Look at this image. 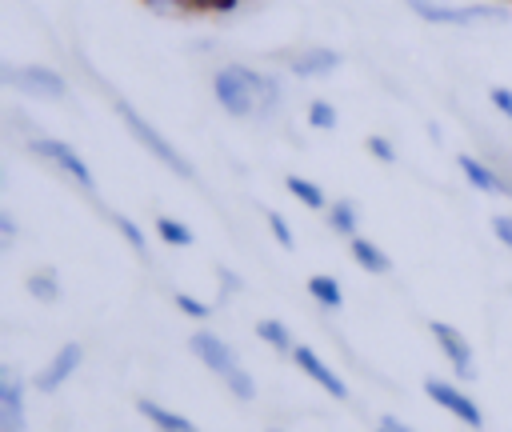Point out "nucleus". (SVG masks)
I'll list each match as a JSON object with an SVG mask.
<instances>
[{"label": "nucleus", "mask_w": 512, "mask_h": 432, "mask_svg": "<svg viewBox=\"0 0 512 432\" xmlns=\"http://www.w3.org/2000/svg\"><path fill=\"white\" fill-rule=\"evenodd\" d=\"M308 124L320 128V132H332L340 124V112L332 100H308Z\"/></svg>", "instance_id": "obj_23"}, {"label": "nucleus", "mask_w": 512, "mask_h": 432, "mask_svg": "<svg viewBox=\"0 0 512 432\" xmlns=\"http://www.w3.org/2000/svg\"><path fill=\"white\" fill-rule=\"evenodd\" d=\"M224 388L240 400V404H248V400H256V376L248 372V368H240V372H232L228 380H224Z\"/></svg>", "instance_id": "obj_24"}, {"label": "nucleus", "mask_w": 512, "mask_h": 432, "mask_svg": "<svg viewBox=\"0 0 512 432\" xmlns=\"http://www.w3.org/2000/svg\"><path fill=\"white\" fill-rule=\"evenodd\" d=\"M268 432H284V428H276V424H272V428H268Z\"/></svg>", "instance_id": "obj_33"}, {"label": "nucleus", "mask_w": 512, "mask_h": 432, "mask_svg": "<svg viewBox=\"0 0 512 432\" xmlns=\"http://www.w3.org/2000/svg\"><path fill=\"white\" fill-rule=\"evenodd\" d=\"M424 24L444 28H484V24H508L512 12L504 4H444V0H404Z\"/></svg>", "instance_id": "obj_3"}, {"label": "nucleus", "mask_w": 512, "mask_h": 432, "mask_svg": "<svg viewBox=\"0 0 512 432\" xmlns=\"http://www.w3.org/2000/svg\"><path fill=\"white\" fill-rule=\"evenodd\" d=\"M136 412L156 428V432H200L188 416H180V412H172V408H164V404H156V400H136Z\"/></svg>", "instance_id": "obj_15"}, {"label": "nucleus", "mask_w": 512, "mask_h": 432, "mask_svg": "<svg viewBox=\"0 0 512 432\" xmlns=\"http://www.w3.org/2000/svg\"><path fill=\"white\" fill-rule=\"evenodd\" d=\"M28 292H32V300H40V304H56V300H60V276H56L52 268H36V272L28 276Z\"/></svg>", "instance_id": "obj_21"}, {"label": "nucleus", "mask_w": 512, "mask_h": 432, "mask_svg": "<svg viewBox=\"0 0 512 432\" xmlns=\"http://www.w3.org/2000/svg\"><path fill=\"white\" fill-rule=\"evenodd\" d=\"M80 364H84V344L68 340V344H60V348L52 352V360L36 372L32 388H36V392H56V388H64V384L76 376V368H80Z\"/></svg>", "instance_id": "obj_10"}, {"label": "nucleus", "mask_w": 512, "mask_h": 432, "mask_svg": "<svg viewBox=\"0 0 512 432\" xmlns=\"http://www.w3.org/2000/svg\"><path fill=\"white\" fill-rule=\"evenodd\" d=\"M292 364H296V368H300V372H304L312 384H320V388H324L332 400H348V384H344V380H340V376H336V372H332V368L320 360V352H316V348H308V344H296V352H292Z\"/></svg>", "instance_id": "obj_13"}, {"label": "nucleus", "mask_w": 512, "mask_h": 432, "mask_svg": "<svg viewBox=\"0 0 512 432\" xmlns=\"http://www.w3.org/2000/svg\"><path fill=\"white\" fill-rule=\"evenodd\" d=\"M264 220H268V232H272V240H276L280 248H288V252H292V248H296V232L288 228V220H284L280 212H272V208L264 212Z\"/></svg>", "instance_id": "obj_25"}, {"label": "nucleus", "mask_w": 512, "mask_h": 432, "mask_svg": "<svg viewBox=\"0 0 512 432\" xmlns=\"http://www.w3.org/2000/svg\"><path fill=\"white\" fill-rule=\"evenodd\" d=\"M488 100H492V108H496L504 120H512V88L492 84V88H488Z\"/></svg>", "instance_id": "obj_28"}, {"label": "nucleus", "mask_w": 512, "mask_h": 432, "mask_svg": "<svg viewBox=\"0 0 512 432\" xmlns=\"http://www.w3.org/2000/svg\"><path fill=\"white\" fill-rule=\"evenodd\" d=\"M456 168H460V176H464L476 192L512 196V176H508V172H500L492 160H484V156H476V152H460V156H456Z\"/></svg>", "instance_id": "obj_11"}, {"label": "nucleus", "mask_w": 512, "mask_h": 432, "mask_svg": "<svg viewBox=\"0 0 512 432\" xmlns=\"http://www.w3.org/2000/svg\"><path fill=\"white\" fill-rule=\"evenodd\" d=\"M424 396H428L436 408H444L448 416H456L464 428H472V432L484 428V412H480V404H476L460 384L440 380V376H428V380H424Z\"/></svg>", "instance_id": "obj_6"}, {"label": "nucleus", "mask_w": 512, "mask_h": 432, "mask_svg": "<svg viewBox=\"0 0 512 432\" xmlns=\"http://www.w3.org/2000/svg\"><path fill=\"white\" fill-rule=\"evenodd\" d=\"M324 216H328V228H332L336 236H344V240L360 236V208H356L352 200H332Z\"/></svg>", "instance_id": "obj_17"}, {"label": "nucleus", "mask_w": 512, "mask_h": 432, "mask_svg": "<svg viewBox=\"0 0 512 432\" xmlns=\"http://www.w3.org/2000/svg\"><path fill=\"white\" fill-rule=\"evenodd\" d=\"M428 332H432L440 356L448 360V368H452L460 380H476V356H472V344L464 340V332L452 328V324H444V320H432Z\"/></svg>", "instance_id": "obj_8"}, {"label": "nucleus", "mask_w": 512, "mask_h": 432, "mask_svg": "<svg viewBox=\"0 0 512 432\" xmlns=\"http://www.w3.org/2000/svg\"><path fill=\"white\" fill-rule=\"evenodd\" d=\"M284 64H288V72L300 76V80H324V76H332V72L344 64V56H340L336 48H320V44H316V48L288 52Z\"/></svg>", "instance_id": "obj_12"}, {"label": "nucleus", "mask_w": 512, "mask_h": 432, "mask_svg": "<svg viewBox=\"0 0 512 432\" xmlns=\"http://www.w3.org/2000/svg\"><path fill=\"white\" fill-rule=\"evenodd\" d=\"M172 300H176V308H180L184 316H192V320H208V316H212V304H204V300H196V296H188V292H176Z\"/></svg>", "instance_id": "obj_27"}, {"label": "nucleus", "mask_w": 512, "mask_h": 432, "mask_svg": "<svg viewBox=\"0 0 512 432\" xmlns=\"http://www.w3.org/2000/svg\"><path fill=\"white\" fill-rule=\"evenodd\" d=\"M348 256H352V264L364 268L368 276H388V272H392L388 252H384L376 240H368V236H352V240H348Z\"/></svg>", "instance_id": "obj_14"}, {"label": "nucleus", "mask_w": 512, "mask_h": 432, "mask_svg": "<svg viewBox=\"0 0 512 432\" xmlns=\"http://www.w3.org/2000/svg\"><path fill=\"white\" fill-rule=\"evenodd\" d=\"M112 108H116V116H120V124L132 132V140L136 144H144V152L152 156V160H160L172 176H180V180H196V168H192V160L168 140V136H160V128L152 124V120H144L128 100H120V96H112Z\"/></svg>", "instance_id": "obj_2"}, {"label": "nucleus", "mask_w": 512, "mask_h": 432, "mask_svg": "<svg viewBox=\"0 0 512 432\" xmlns=\"http://www.w3.org/2000/svg\"><path fill=\"white\" fill-rule=\"evenodd\" d=\"M364 148H368L372 160H380V164H396V144H392L388 136H368Z\"/></svg>", "instance_id": "obj_26"}, {"label": "nucleus", "mask_w": 512, "mask_h": 432, "mask_svg": "<svg viewBox=\"0 0 512 432\" xmlns=\"http://www.w3.org/2000/svg\"><path fill=\"white\" fill-rule=\"evenodd\" d=\"M28 152L36 156V160H44V164H52L64 180H72L84 196H96V180H92V168H88V160L68 144V140H56V136H36V140H28Z\"/></svg>", "instance_id": "obj_5"}, {"label": "nucleus", "mask_w": 512, "mask_h": 432, "mask_svg": "<svg viewBox=\"0 0 512 432\" xmlns=\"http://www.w3.org/2000/svg\"><path fill=\"white\" fill-rule=\"evenodd\" d=\"M284 188H288V196H296L304 208H312V212H328V192L316 184V180H308V176H296V172H288L284 176Z\"/></svg>", "instance_id": "obj_16"}, {"label": "nucleus", "mask_w": 512, "mask_h": 432, "mask_svg": "<svg viewBox=\"0 0 512 432\" xmlns=\"http://www.w3.org/2000/svg\"><path fill=\"white\" fill-rule=\"evenodd\" d=\"M308 296H312L320 308H328V312L344 308V288H340V280H336V276H328V272L308 276Z\"/></svg>", "instance_id": "obj_18"}, {"label": "nucleus", "mask_w": 512, "mask_h": 432, "mask_svg": "<svg viewBox=\"0 0 512 432\" xmlns=\"http://www.w3.org/2000/svg\"><path fill=\"white\" fill-rule=\"evenodd\" d=\"M376 432H416V428H412V424H404L400 416H388V412H384V416L376 420Z\"/></svg>", "instance_id": "obj_32"}, {"label": "nucleus", "mask_w": 512, "mask_h": 432, "mask_svg": "<svg viewBox=\"0 0 512 432\" xmlns=\"http://www.w3.org/2000/svg\"><path fill=\"white\" fill-rule=\"evenodd\" d=\"M256 336H260L272 352H280V356L292 360V352H296V336L288 332V324H280V320H256Z\"/></svg>", "instance_id": "obj_19"}, {"label": "nucleus", "mask_w": 512, "mask_h": 432, "mask_svg": "<svg viewBox=\"0 0 512 432\" xmlns=\"http://www.w3.org/2000/svg\"><path fill=\"white\" fill-rule=\"evenodd\" d=\"M212 96L232 120H264L280 108V80L232 60L212 72Z\"/></svg>", "instance_id": "obj_1"}, {"label": "nucleus", "mask_w": 512, "mask_h": 432, "mask_svg": "<svg viewBox=\"0 0 512 432\" xmlns=\"http://www.w3.org/2000/svg\"><path fill=\"white\" fill-rule=\"evenodd\" d=\"M216 276H220V292H224V296H236V292H244V280H240L232 268H216Z\"/></svg>", "instance_id": "obj_30"}, {"label": "nucleus", "mask_w": 512, "mask_h": 432, "mask_svg": "<svg viewBox=\"0 0 512 432\" xmlns=\"http://www.w3.org/2000/svg\"><path fill=\"white\" fill-rule=\"evenodd\" d=\"M16 232H20V228H16V216H12V212H0V244H4V248H12Z\"/></svg>", "instance_id": "obj_31"}, {"label": "nucleus", "mask_w": 512, "mask_h": 432, "mask_svg": "<svg viewBox=\"0 0 512 432\" xmlns=\"http://www.w3.org/2000/svg\"><path fill=\"white\" fill-rule=\"evenodd\" d=\"M152 228H156V236L168 244V248H192V228L184 224V220H176V216H156L152 220Z\"/></svg>", "instance_id": "obj_20"}, {"label": "nucleus", "mask_w": 512, "mask_h": 432, "mask_svg": "<svg viewBox=\"0 0 512 432\" xmlns=\"http://www.w3.org/2000/svg\"><path fill=\"white\" fill-rule=\"evenodd\" d=\"M24 392H28L24 376H20L12 364H4V368H0V432H24V428H28Z\"/></svg>", "instance_id": "obj_9"}, {"label": "nucleus", "mask_w": 512, "mask_h": 432, "mask_svg": "<svg viewBox=\"0 0 512 432\" xmlns=\"http://www.w3.org/2000/svg\"><path fill=\"white\" fill-rule=\"evenodd\" d=\"M112 224H116V232L128 240V248H132L140 260H148V240H144L140 224H136V220H128V216H120V212H112Z\"/></svg>", "instance_id": "obj_22"}, {"label": "nucleus", "mask_w": 512, "mask_h": 432, "mask_svg": "<svg viewBox=\"0 0 512 432\" xmlns=\"http://www.w3.org/2000/svg\"><path fill=\"white\" fill-rule=\"evenodd\" d=\"M0 80L8 88H16L20 96H32V100H48V104H60L68 100V80L48 68V64H0Z\"/></svg>", "instance_id": "obj_4"}, {"label": "nucleus", "mask_w": 512, "mask_h": 432, "mask_svg": "<svg viewBox=\"0 0 512 432\" xmlns=\"http://www.w3.org/2000/svg\"><path fill=\"white\" fill-rule=\"evenodd\" d=\"M188 348H192V356L208 368V372H216L220 380H228L232 372H240L244 364H240V356H236V348L224 340V336H216L212 328H196L192 336H188Z\"/></svg>", "instance_id": "obj_7"}, {"label": "nucleus", "mask_w": 512, "mask_h": 432, "mask_svg": "<svg viewBox=\"0 0 512 432\" xmlns=\"http://www.w3.org/2000/svg\"><path fill=\"white\" fill-rule=\"evenodd\" d=\"M492 236H496L504 248H512V212H496V216H492Z\"/></svg>", "instance_id": "obj_29"}]
</instances>
